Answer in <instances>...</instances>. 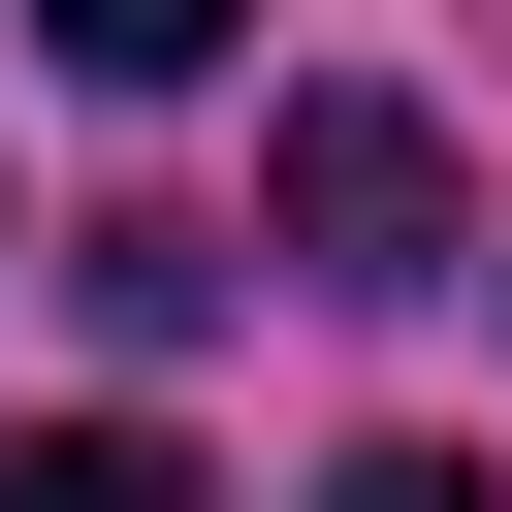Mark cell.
Returning a JSON list of instances; mask_svg holds the SVG:
<instances>
[{
    "mask_svg": "<svg viewBox=\"0 0 512 512\" xmlns=\"http://www.w3.org/2000/svg\"><path fill=\"white\" fill-rule=\"evenodd\" d=\"M256 224H288V288H448V256H480V192H448V128H416V96H288Z\"/></svg>",
    "mask_w": 512,
    "mask_h": 512,
    "instance_id": "1",
    "label": "cell"
},
{
    "mask_svg": "<svg viewBox=\"0 0 512 512\" xmlns=\"http://www.w3.org/2000/svg\"><path fill=\"white\" fill-rule=\"evenodd\" d=\"M0 512H224L160 416H0Z\"/></svg>",
    "mask_w": 512,
    "mask_h": 512,
    "instance_id": "2",
    "label": "cell"
},
{
    "mask_svg": "<svg viewBox=\"0 0 512 512\" xmlns=\"http://www.w3.org/2000/svg\"><path fill=\"white\" fill-rule=\"evenodd\" d=\"M64 288H96L128 352H192V320H224V224H160V192H128V224H64Z\"/></svg>",
    "mask_w": 512,
    "mask_h": 512,
    "instance_id": "3",
    "label": "cell"
},
{
    "mask_svg": "<svg viewBox=\"0 0 512 512\" xmlns=\"http://www.w3.org/2000/svg\"><path fill=\"white\" fill-rule=\"evenodd\" d=\"M32 32H64V64H96V96H192V64H224V32H256V0H32Z\"/></svg>",
    "mask_w": 512,
    "mask_h": 512,
    "instance_id": "4",
    "label": "cell"
},
{
    "mask_svg": "<svg viewBox=\"0 0 512 512\" xmlns=\"http://www.w3.org/2000/svg\"><path fill=\"white\" fill-rule=\"evenodd\" d=\"M320 512H512L480 448H320Z\"/></svg>",
    "mask_w": 512,
    "mask_h": 512,
    "instance_id": "5",
    "label": "cell"
}]
</instances>
